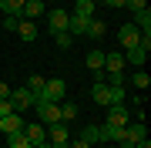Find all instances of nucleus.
I'll list each match as a JSON object with an SVG mask.
<instances>
[{"label":"nucleus","mask_w":151,"mask_h":148,"mask_svg":"<svg viewBox=\"0 0 151 148\" xmlns=\"http://www.w3.org/2000/svg\"><path fill=\"white\" fill-rule=\"evenodd\" d=\"M148 51H151V34H141V40L134 47H128V54H124V64H134V67H145L148 61Z\"/></svg>","instance_id":"f257e3e1"},{"label":"nucleus","mask_w":151,"mask_h":148,"mask_svg":"<svg viewBox=\"0 0 151 148\" xmlns=\"http://www.w3.org/2000/svg\"><path fill=\"white\" fill-rule=\"evenodd\" d=\"M131 118H134V111H131L128 104H111V108H108V121H104V125H111V128H128Z\"/></svg>","instance_id":"f03ea898"},{"label":"nucleus","mask_w":151,"mask_h":148,"mask_svg":"<svg viewBox=\"0 0 151 148\" xmlns=\"http://www.w3.org/2000/svg\"><path fill=\"white\" fill-rule=\"evenodd\" d=\"M34 108H37L40 125H57L60 121V104L57 101H34Z\"/></svg>","instance_id":"7ed1b4c3"},{"label":"nucleus","mask_w":151,"mask_h":148,"mask_svg":"<svg viewBox=\"0 0 151 148\" xmlns=\"http://www.w3.org/2000/svg\"><path fill=\"white\" fill-rule=\"evenodd\" d=\"M47 142H50V145H57V148H67V142H70V128H67V121L47 125Z\"/></svg>","instance_id":"20e7f679"},{"label":"nucleus","mask_w":151,"mask_h":148,"mask_svg":"<svg viewBox=\"0 0 151 148\" xmlns=\"http://www.w3.org/2000/svg\"><path fill=\"white\" fill-rule=\"evenodd\" d=\"M104 74H124V54L121 51H104Z\"/></svg>","instance_id":"39448f33"},{"label":"nucleus","mask_w":151,"mask_h":148,"mask_svg":"<svg viewBox=\"0 0 151 148\" xmlns=\"http://www.w3.org/2000/svg\"><path fill=\"white\" fill-rule=\"evenodd\" d=\"M40 101H64V81H60V77H47Z\"/></svg>","instance_id":"423d86ee"},{"label":"nucleus","mask_w":151,"mask_h":148,"mask_svg":"<svg viewBox=\"0 0 151 148\" xmlns=\"http://www.w3.org/2000/svg\"><path fill=\"white\" fill-rule=\"evenodd\" d=\"M44 14H47L44 10V0H24V7H20V17L24 20H34V24H37Z\"/></svg>","instance_id":"0eeeda50"},{"label":"nucleus","mask_w":151,"mask_h":148,"mask_svg":"<svg viewBox=\"0 0 151 148\" xmlns=\"http://www.w3.org/2000/svg\"><path fill=\"white\" fill-rule=\"evenodd\" d=\"M138 40H141V30L134 27V24H124V27L118 30V44H121L124 51H128V47H134Z\"/></svg>","instance_id":"6e6552de"},{"label":"nucleus","mask_w":151,"mask_h":148,"mask_svg":"<svg viewBox=\"0 0 151 148\" xmlns=\"http://www.w3.org/2000/svg\"><path fill=\"white\" fill-rule=\"evenodd\" d=\"M34 94L27 91V88H17V91H10V104H14V111H24V108H34Z\"/></svg>","instance_id":"1a4fd4ad"},{"label":"nucleus","mask_w":151,"mask_h":148,"mask_svg":"<svg viewBox=\"0 0 151 148\" xmlns=\"http://www.w3.org/2000/svg\"><path fill=\"white\" fill-rule=\"evenodd\" d=\"M67 20H70V14H67V10H50V14H47V30H50V34L67 30Z\"/></svg>","instance_id":"9d476101"},{"label":"nucleus","mask_w":151,"mask_h":148,"mask_svg":"<svg viewBox=\"0 0 151 148\" xmlns=\"http://www.w3.org/2000/svg\"><path fill=\"white\" fill-rule=\"evenodd\" d=\"M24 135H27V142L30 145H40V142H47V125H24Z\"/></svg>","instance_id":"9b49d317"},{"label":"nucleus","mask_w":151,"mask_h":148,"mask_svg":"<svg viewBox=\"0 0 151 148\" xmlns=\"http://www.w3.org/2000/svg\"><path fill=\"white\" fill-rule=\"evenodd\" d=\"M24 128V118H20V111H10L7 118H0V131L4 135H10V131H20Z\"/></svg>","instance_id":"f8f14e48"},{"label":"nucleus","mask_w":151,"mask_h":148,"mask_svg":"<svg viewBox=\"0 0 151 148\" xmlns=\"http://www.w3.org/2000/svg\"><path fill=\"white\" fill-rule=\"evenodd\" d=\"M91 98L97 104H104V108H111V88L104 81H94V88H91Z\"/></svg>","instance_id":"ddd939ff"},{"label":"nucleus","mask_w":151,"mask_h":148,"mask_svg":"<svg viewBox=\"0 0 151 148\" xmlns=\"http://www.w3.org/2000/svg\"><path fill=\"white\" fill-rule=\"evenodd\" d=\"M87 20H91V17H77V14H70V20H67V34H70V37H84Z\"/></svg>","instance_id":"4468645a"},{"label":"nucleus","mask_w":151,"mask_h":148,"mask_svg":"<svg viewBox=\"0 0 151 148\" xmlns=\"http://www.w3.org/2000/svg\"><path fill=\"white\" fill-rule=\"evenodd\" d=\"M87 71H91V74L104 71V51L101 47H91V51H87Z\"/></svg>","instance_id":"2eb2a0df"},{"label":"nucleus","mask_w":151,"mask_h":148,"mask_svg":"<svg viewBox=\"0 0 151 148\" xmlns=\"http://www.w3.org/2000/svg\"><path fill=\"white\" fill-rule=\"evenodd\" d=\"M104 34H108V24H104V20H97V17H91V20H87V30H84V37H91V40H101Z\"/></svg>","instance_id":"dca6fc26"},{"label":"nucleus","mask_w":151,"mask_h":148,"mask_svg":"<svg viewBox=\"0 0 151 148\" xmlns=\"http://www.w3.org/2000/svg\"><path fill=\"white\" fill-rule=\"evenodd\" d=\"M14 34H17L20 40H37V24H34V20H20Z\"/></svg>","instance_id":"f3484780"},{"label":"nucleus","mask_w":151,"mask_h":148,"mask_svg":"<svg viewBox=\"0 0 151 148\" xmlns=\"http://www.w3.org/2000/svg\"><path fill=\"white\" fill-rule=\"evenodd\" d=\"M81 142H87V145L104 142V128H101V125H87V128H81Z\"/></svg>","instance_id":"a211bd4d"},{"label":"nucleus","mask_w":151,"mask_h":148,"mask_svg":"<svg viewBox=\"0 0 151 148\" xmlns=\"http://www.w3.org/2000/svg\"><path fill=\"white\" fill-rule=\"evenodd\" d=\"M44 84H47V77H44V74H30V77H27V91H30L37 101L44 98Z\"/></svg>","instance_id":"6ab92c4d"},{"label":"nucleus","mask_w":151,"mask_h":148,"mask_svg":"<svg viewBox=\"0 0 151 148\" xmlns=\"http://www.w3.org/2000/svg\"><path fill=\"white\" fill-rule=\"evenodd\" d=\"M141 138H148L145 121H138V125H128V128H124V142H141Z\"/></svg>","instance_id":"aec40b11"},{"label":"nucleus","mask_w":151,"mask_h":148,"mask_svg":"<svg viewBox=\"0 0 151 148\" xmlns=\"http://www.w3.org/2000/svg\"><path fill=\"white\" fill-rule=\"evenodd\" d=\"M131 24H134V27H138L141 34H151V10H148V7H145V10H138Z\"/></svg>","instance_id":"412c9836"},{"label":"nucleus","mask_w":151,"mask_h":148,"mask_svg":"<svg viewBox=\"0 0 151 148\" xmlns=\"http://www.w3.org/2000/svg\"><path fill=\"white\" fill-rule=\"evenodd\" d=\"M94 7H97V0H74V10H70V14H77V17H94Z\"/></svg>","instance_id":"4be33fe9"},{"label":"nucleus","mask_w":151,"mask_h":148,"mask_svg":"<svg viewBox=\"0 0 151 148\" xmlns=\"http://www.w3.org/2000/svg\"><path fill=\"white\" fill-rule=\"evenodd\" d=\"M7 145H10V148H34V145L27 142V135H24V128H20V131H10V135H7Z\"/></svg>","instance_id":"5701e85b"},{"label":"nucleus","mask_w":151,"mask_h":148,"mask_svg":"<svg viewBox=\"0 0 151 148\" xmlns=\"http://www.w3.org/2000/svg\"><path fill=\"white\" fill-rule=\"evenodd\" d=\"M57 104H60V121H74L77 115H81L74 101H57Z\"/></svg>","instance_id":"b1692460"},{"label":"nucleus","mask_w":151,"mask_h":148,"mask_svg":"<svg viewBox=\"0 0 151 148\" xmlns=\"http://www.w3.org/2000/svg\"><path fill=\"white\" fill-rule=\"evenodd\" d=\"M20 7H24V0H0V10H4V17H7V14L20 17Z\"/></svg>","instance_id":"393cba45"},{"label":"nucleus","mask_w":151,"mask_h":148,"mask_svg":"<svg viewBox=\"0 0 151 148\" xmlns=\"http://www.w3.org/2000/svg\"><path fill=\"white\" fill-rule=\"evenodd\" d=\"M54 40H57V47H64V51H67V47H74V37H70L67 30H57V34H54Z\"/></svg>","instance_id":"a878e982"},{"label":"nucleus","mask_w":151,"mask_h":148,"mask_svg":"<svg viewBox=\"0 0 151 148\" xmlns=\"http://www.w3.org/2000/svg\"><path fill=\"white\" fill-rule=\"evenodd\" d=\"M131 81H134V88H141V91H145V88H148V84H151V77L145 74V67H138V74H134V77H131Z\"/></svg>","instance_id":"bb28decb"},{"label":"nucleus","mask_w":151,"mask_h":148,"mask_svg":"<svg viewBox=\"0 0 151 148\" xmlns=\"http://www.w3.org/2000/svg\"><path fill=\"white\" fill-rule=\"evenodd\" d=\"M20 20H24V17H14V14H7V17H4V30H10V34H14Z\"/></svg>","instance_id":"cd10ccee"},{"label":"nucleus","mask_w":151,"mask_h":148,"mask_svg":"<svg viewBox=\"0 0 151 148\" xmlns=\"http://www.w3.org/2000/svg\"><path fill=\"white\" fill-rule=\"evenodd\" d=\"M124 7H131V10L138 14V10H145V7H148V0H128V4H124Z\"/></svg>","instance_id":"c85d7f7f"},{"label":"nucleus","mask_w":151,"mask_h":148,"mask_svg":"<svg viewBox=\"0 0 151 148\" xmlns=\"http://www.w3.org/2000/svg\"><path fill=\"white\" fill-rule=\"evenodd\" d=\"M10 111H14V104H10V98H4V101H0V118H7V115H10Z\"/></svg>","instance_id":"c756f323"},{"label":"nucleus","mask_w":151,"mask_h":148,"mask_svg":"<svg viewBox=\"0 0 151 148\" xmlns=\"http://www.w3.org/2000/svg\"><path fill=\"white\" fill-rule=\"evenodd\" d=\"M4 98H10V84H4V81H0V101H4Z\"/></svg>","instance_id":"7c9ffc66"},{"label":"nucleus","mask_w":151,"mask_h":148,"mask_svg":"<svg viewBox=\"0 0 151 148\" xmlns=\"http://www.w3.org/2000/svg\"><path fill=\"white\" fill-rule=\"evenodd\" d=\"M67 148H91L87 142H81V138H77V142H67Z\"/></svg>","instance_id":"2f4dec72"},{"label":"nucleus","mask_w":151,"mask_h":148,"mask_svg":"<svg viewBox=\"0 0 151 148\" xmlns=\"http://www.w3.org/2000/svg\"><path fill=\"white\" fill-rule=\"evenodd\" d=\"M134 148H151V142H148V138H141V142H134Z\"/></svg>","instance_id":"473e14b6"},{"label":"nucleus","mask_w":151,"mask_h":148,"mask_svg":"<svg viewBox=\"0 0 151 148\" xmlns=\"http://www.w3.org/2000/svg\"><path fill=\"white\" fill-rule=\"evenodd\" d=\"M0 135H4V131H0Z\"/></svg>","instance_id":"72a5a7b5"}]
</instances>
